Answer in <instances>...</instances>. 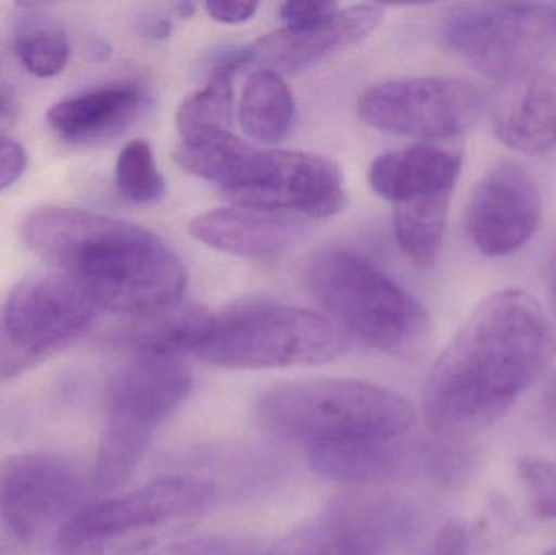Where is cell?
I'll list each match as a JSON object with an SVG mask.
<instances>
[{
	"mask_svg": "<svg viewBox=\"0 0 556 555\" xmlns=\"http://www.w3.org/2000/svg\"><path fill=\"white\" fill-rule=\"evenodd\" d=\"M555 355L554 326L534 297L518 289L486 297L428 375L425 422L450 439L486 429L545 374Z\"/></svg>",
	"mask_w": 556,
	"mask_h": 555,
	"instance_id": "1",
	"label": "cell"
},
{
	"mask_svg": "<svg viewBox=\"0 0 556 555\" xmlns=\"http://www.w3.org/2000/svg\"><path fill=\"white\" fill-rule=\"evenodd\" d=\"M26 247L81 287L97 308L143 318L179 305L186 269L152 231L74 207H41L22 225Z\"/></svg>",
	"mask_w": 556,
	"mask_h": 555,
	"instance_id": "2",
	"label": "cell"
},
{
	"mask_svg": "<svg viewBox=\"0 0 556 555\" xmlns=\"http://www.w3.org/2000/svg\"><path fill=\"white\" fill-rule=\"evenodd\" d=\"M257 424L307 449L404 439L417 411L397 391L340 378H311L267 388L254 404Z\"/></svg>",
	"mask_w": 556,
	"mask_h": 555,
	"instance_id": "3",
	"label": "cell"
},
{
	"mask_svg": "<svg viewBox=\"0 0 556 555\" xmlns=\"http://www.w3.org/2000/svg\"><path fill=\"white\" fill-rule=\"evenodd\" d=\"M346 332L311 310L238 303L208 313L191 354L230 370L309 367L349 351Z\"/></svg>",
	"mask_w": 556,
	"mask_h": 555,
	"instance_id": "4",
	"label": "cell"
},
{
	"mask_svg": "<svg viewBox=\"0 0 556 555\" xmlns=\"http://www.w3.org/2000/svg\"><path fill=\"white\" fill-rule=\"evenodd\" d=\"M191 390V370L179 355L137 352L114 371L106 391V427L93 468L98 491L126 484L153 432L182 406Z\"/></svg>",
	"mask_w": 556,
	"mask_h": 555,
	"instance_id": "5",
	"label": "cell"
},
{
	"mask_svg": "<svg viewBox=\"0 0 556 555\" xmlns=\"http://www.w3.org/2000/svg\"><path fill=\"white\" fill-rule=\"evenodd\" d=\"M306 280L333 323L378 351L407 354L425 335L428 316L424 306L352 251L317 254L307 267Z\"/></svg>",
	"mask_w": 556,
	"mask_h": 555,
	"instance_id": "6",
	"label": "cell"
},
{
	"mask_svg": "<svg viewBox=\"0 0 556 555\" xmlns=\"http://www.w3.org/2000/svg\"><path fill=\"white\" fill-rule=\"evenodd\" d=\"M212 482L165 478L137 491L85 505L58 534L61 555H130L147 550L160 527L202 514L217 501Z\"/></svg>",
	"mask_w": 556,
	"mask_h": 555,
	"instance_id": "7",
	"label": "cell"
},
{
	"mask_svg": "<svg viewBox=\"0 0 556 555\" xmlns=\"http://www.w3.org/2000/svg\"><path fill=\"white\" fill-rule=\"evenodd\" d=\"M97 305L64 274H39L16 283L2 315L0 370H22L67 348L91 328Z\"/></svg>",
	"mask_w": 556,
	"mask_h": 555,
	"instance_id": "8",
	"label": "cell"
},
{
	"mask_svg": "<svg viewBox=\"0 0 556 555\" xmlns=\"http://www.w3.org/2000/svg\"><path fill=\"white\" fill-rule=\"evenodd\" d=\"M485 98L470 81L454 77H408L381 81L358 101L368 126L417 139H447L473 126Z\"/></svg>",
	"mask_w": 556,
	"mask_h": 555,
	"instance_id": "9",
	"label": "cell"
},
{
	"mask_svg": "<svg viewBox=\"0 0 556 555\" xmlns=\"http://www.w3.org/2000/svg\"><path fill=\"white\" fill-rule=\"evenodd\" d=\"M84 482L64 459L16 453L0 462V520L22 543H38L80 510Z\"/></svg>",
	"mask_w": 556,
	"mask_h": 555,
	"instance_id": "10",
	"label": "cell"
},
{
	"mask_svg": "<svg viewBox=\"0 0 556 555\" xmlns=\"http://www.w3.org/2000/svg\"><path fill=\"white\" fill-rule=\"evenodd\" d=\"M410 530L407 505L388 494L352 492L290 534L277 555H388Z\"/></svg>",
	"mask_w": 556,
	"mask_h": 555,
	"instance_id": "11",
	"label": "cell"
},
{
	"mask_svg": "<svg viewBox=\"0 0 556 555\" xmlns=\"http://www.w3.org/2000/svg\"><path fill=\"white\" fill-rule=\"evenodd\" d=\"M545 9L535 3H463L444 16V45L492 77H515L544 22Z\"/></svg>",
	"mask_w": 556,
	"mask_h": 555,
	"instance_id": "12",
	"label": "cell"
},
{
	"mask_svg": "<svg viewBox=\"0 0 556 555\" xmlns=\"http://www.w3.org/2000/svg\"><path fill=\"white\" fill-rule=\"evenodd\" d=\"M542 194L534 176L519 163L490 169L467 205L466 227L473 247L490 257L521 250L538 231Z\"/></svg>",
	"mask_w": 556,
	"mask_h": 555,
	"instance_id": "13",
	"label": "cell"
},
{
	"mask_svg": "<svg viewBox=\"0 0 556 555\" xmlns=\"http://www.w3.org/2000/svg\"><path fill=\"white\" fill-rule=\"evenodd\" d=\"M382 16L381 7L362 3L339 9L316 25L278 29L248 46V64L260 62L276 72L303 71L371 35Z\"/></svg>",
	"mask_w": 556,
	"mask_h": 555,
	"instance_id": "14",
	"label": "cell"
},
{
	"mask_svg": "<svg viewBox=\"0 0 556 555\" xmlns=\"http://www.w3.org/2000/svg\"><path fill=\"white\" fill-rule=\"evenodd\" d=\"M493 133L516 152L542 155L556 149V74L522 71L496 100Z\"/></svg>",
	"mask_w": 556,
	"mask_h": 555,
	"instance_id": "15",
	"label": "cell"
},
{
	"mask_svg": "<svg viewBox=\"0 0 556 555\" xmlns=\"http://www.w3.org/2000/svg\"><path fill=\"white\" fill-rule=\"evenodd\" d=\"M192 238L222 253L269 257L294 247L304 227L285 212L264 209H217L199 215L189 225Z\"/></svg>",
	"mask_w": 556,
	"mask_h": 555,
	"instance_id": "16",
	"label": "cell"
},
{
	"mask_svg": "<svg viewBox=\"0 0 556 555\" xmlns=\"http://www.w3.org/2000/svg\"><path fill=\"white\" fill-rule=\"evenodd\" d=\"M147 106V91L137 84H113L75 94L49 108L48 123L71 142L111 139L136 123Z\"/></svg>",
	"mask_w": 556,
	"mask_h": 555,
	"instance_id": "17",
	"label": "cell"
},
{
	"mask_svg": "<svg viewBox=\"0 0 556 555\" xmlns=\"http://www.w3.org/2000/svg\"><path fill=\"white\" fill-rule=\"evenodd\" d=\"M463 168V153L433 143L382 153L369 168V185L392 204L421 195L454 192Z\"/></svg>",
	"mask_w": 556,
	"mask_h": 555,
	"instance_id": "18",
	"label": "cell"
},
{
	"mask_svg": "<svg viewBox=\"0 0 556 555\" xmlns=\"http://www.w3.org/2000/svg\"><path fill=\"white\" fill-rule=\"evenodd\" d=\"M317 475L350 484H379L401 478L415 465V452L402 439L307 449Z\"/></svg>",
	"mask_w": 556,
	"mask_h": 555,
	"instance_id": "19",
	"label": "cell"
},
{
	"mask_svg": "<svg viewBox=\"0 0 556 555\" xmlns=\"http://www.w3.org/2000/svg\"><path fill=\"white\" fill-rule=\"evenodd\" d=\"M294 98L287 81L270 68H260L248 78L240 101L244 133L257 142L283 140L293 126Z\"/></svg>",
	"mask_w": 556,
	"mask_h": 555,
	"instance_id": "20",
	"label": "cell"
},
{
	"mask_svg": "<svg viewBox=\"0 0 556 555\" xmlns=\"http://www.w3.org/2000/svg\"><path fill=\"white\" fill-rule=\"evenodd\" d=\"M453 192L421 195L395 205L394 231L405 256L420 267L438 260L443 247Z\"/></svg>",
	"mask_w": 556,
	"mask_h": 555,
	"instance_id": "21",
	"label": "cell"
},
{
	"mask_svg": "<svg viewBox=\"0 0 556 555\" xmlns=\"http://www.w3.org/2000/svg\"><path fill=\"white\" fill-rule=\"evenodd\" d=\"M235 74L214 71L202 90L186 98L176 113L181 143H198L230 129Z\"/></svg>",
	"mask_w": 556,
	"mask_h": 555,
	"instance_id": "22",
	"label": "cell"
},
{
	"mask_svg": "<svg viewBox=\"0 0 556 555\" xmlns=\"http://www.w3.org/2000/svg\"><path fill=\"white\" fill-rule=\"evenodd\" d=\"M15 51L29 74L49 78L64 71L71 55V45L61 25L36 13H28L16 26Z\"/></svg>",
	"mask_w": 556,
	"mask_h": 555,
	"instance_id": "23",
	"label": "cell"
},
{
	"mask_svg": "<svg viewBox=\"0 0 556 555\" xmlns=\"http://www.w3.org/2000/svg\"><path fill=\"white\" fill-rule=\"evenodd\" d=\"M116 186L132 204H153L165 192V179L156 166L152 147L137 139L121 150L116 162Z\"/></svg>",
	"mask_w": 556,
	"mask_h": 555,
	"instance_id": "24",
	"label": "cell"
},
{
	"mask_svg": "<svg viewBox=\"0 0 556 555\" xmlns=\"http://www.w3.org/2000/svg\"><path fill=\"white\" fill-rule=\"evenodd\" d=\"M518 471L535 514L544 520H556V463L522 456L518 459Z\"/></svg>",
	"mask_w": 556,
	"mask_h": 555,
	"instance_id": "25",
	"label": "cell"
},
{
	"mask_svg": "<svg viewBox=\"0 0 556 555\" xmlns=\"http://www.w3.org/2000/svg\"><path fill=\"white\" fill-rule=\"evenodd\" d=\"M339 10V3L320 0H290L280 7L285 28H303L330 18Z\"/></svg>",
	"mask_w": 556,
	"mask_h": 555,
	"instance_id": "26",
	"label": "cell"
},
{
	"mask_svg": "<svg viewBox=\"0 0 556 555\" xmlns=\"http://www.w3.org/2000/svg\"><path fill=\"white\" fill-rule=\"evenodd\" d=\"M26 168V152L18 142L0 140V192L13 185Z\"/></svg>",
	"mask_w": 556,
	"mask_h": 555,
	"instance_id": "27",
	"label": "cell"
},
{
	"mask_svg": "<svg viewBox=\"0 0 556 555\" xmlns=\"http://www.w3.org/2000/svg\"><path fill=\"white\" fill-rule=\"evenodd\" d=\"M205 10L218 23L240 25L256 15L257 3L250 2H207Z\"/></svg>",
	"mask_w": 556,
	"mask_h": 555,
	"instance_id": "28",
	"label": "cell"
},
{
	"mask_svg": "<svg viewBox=\"0 0 556 555\" xmlns=\"http://www.w3.org/2000/svg\"><path fill=\"white\" fill-rule=\"evenodd\" d=\"M20 103L15 91L0 85V133L10 129L18 117Z\"/></svg>",
	"mask_w": 556,
	"mask_h": 555,
	"instance_id": "29",
	"label": "cell"
},
{
	"mask_svg": "<svg viewBox=\"0 0 556 555\" xmlns=\"http://www.w3.org/2000/svg\"><path fill=\"white\" fill-rule=\"evenodd\" d=\"M542 413H544L548 432L556 439V375L545 387L544 396H542Z\"/></svg>",
	"mask_w": 556,
	"mask_h": 555,
	"instance_id": "30",
	"label": "cell"
},
{
	"mask_svg": "<svg viewBox=\"0 0 556 555\" xmlns=\"http://www.w3.org/2000/svg\"><path fill=\"white\" fill-rule=\"evenodd\" d=\"M464 531L459 527H450L444 531L441 537L440 543H438V554L440 555H457L463 546Z\"/></svg>",
	"mask_w": 556,
	"mask_h": 555,
	"instance_id": "31",
	"label": "cell"
},
{
	"mask_svg": "<svg viewBox=\"0 0 556 555\" xmlns=\"http://www.w3.org/2000/svg\"><path fill=\"white\" fill-rule=\"evenodd\" d=\"M545 23L556 35V5L545 7Z\"/></svg>",
	"mask_w": 556,
	"mask_h": 555,
	"instance_id": "32",
	"label": "cell"
},
{
	"mask_svg": "<svg viewBox=\"0 0 556 555\" xmlns=\"http://www.w3.org/2000/svg\"><path fill=\"white\" fill-rule=\"evenodd\" d=\"M551 292L552 297H554V302L556 305V253L554 260H552L551 266Z\"/></svg>",
	"mask_w": 556,
	"mask_h": 555,
	"instance_id": "33",
	"label": "cell"
},
{
	"mask_svg": "<svg viewBox=\"0 0 556 555\" xmlns=\"http://www.w3.org/2000/svg\"><path fill=\"white\" fill-rule=\"evenodd\" d=\"M544 555H556V547L555 550L548 551V553H545Z\"/></svg>",
	"mask_w": 556,
	"mask_h": 555,
	"instance_id": "34",
	"label": "cell"
}]
</instances>
